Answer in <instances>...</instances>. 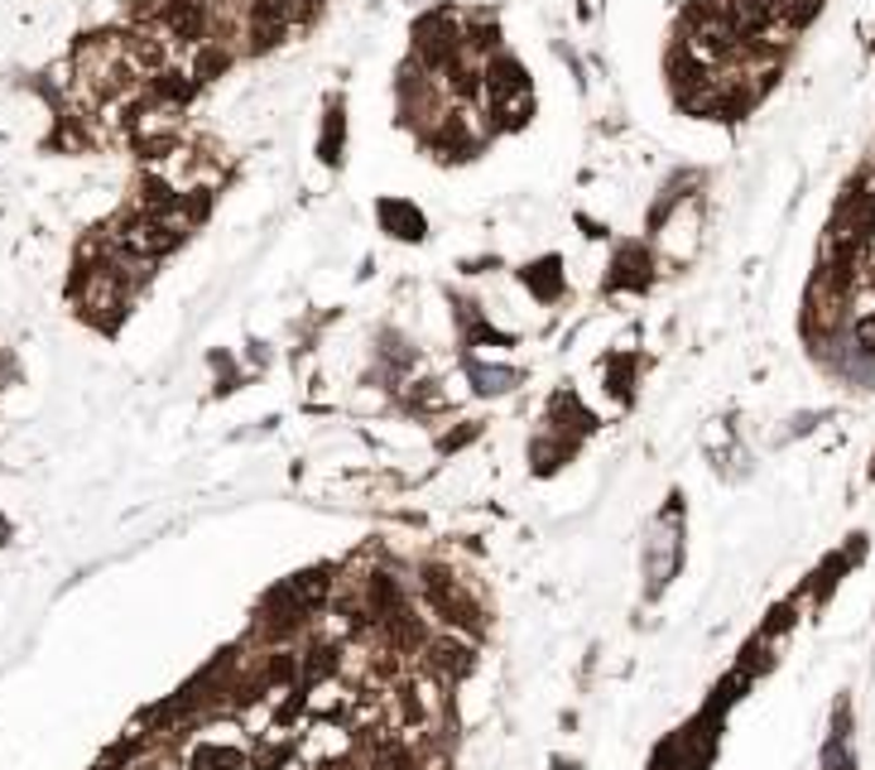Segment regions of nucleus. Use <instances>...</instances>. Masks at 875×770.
Returning <instances> with one entry per match:
<instances>
[{
	"label": "nucleus",
	"mask_w": 875,
	"mask_h": 770,
	"mask_svg": "<svg viewBox=\"0 0 875 770\" xmlns=\"http://www.w3.org/2000/svg\"><path fill=\"white\" fill-rule=\"evenodd\" d=\"M429 665L438 674H462V669H471V651L462 641H453V635H438L429 645Z\"/></svg>",
	"instance_id": "obj_1"
}]
</instances>
